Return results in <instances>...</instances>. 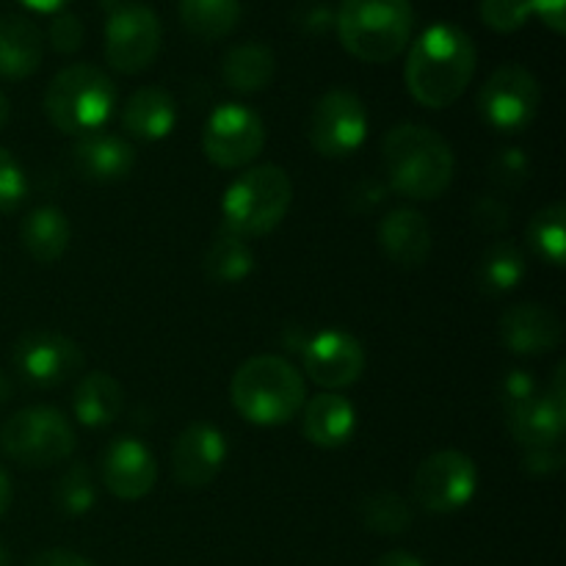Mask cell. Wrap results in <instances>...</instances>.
<instances>
[{
  "instance_id": "6",
  "label": "cell",
  "mask_w": 566,
  "mask_h": 566,
  "mask_svg": "<svg viewBox=\"0 0 566 566\" xmlns=\"http://www.w3.org/2000/svg\"><path fill=\"white\" fill-rule=\"evenodd\" d=\"M293 202V182L282 166L260 164L238 175L221 199L224 227L241 238H260L282 224Z\"/></svg>"
},
{
  "instance_id": "49",
  "label": "cell",
  "mask_w": 566,
  "mask_h": 566,
  "mask_svg": "<svg viewBox=\"0 0 566 566\" xmlns=\"http://www.w3.org/2000/svg\"><path fill=\"white\" fill-rule=\"evenodd\" d=\"M9 392H11V385H9V379H6V376L0 374V403H6V401H9Z\"/></svg>"
},
{
  "instance_id": "27",
  "label": "cell",
  "mask_w": 566,
  "mask_h": 566,
  "mask_svg": "<svg viewBox=\"0 0 566 566\" xmlns=\"http://www.w3.org/2000/svg\"><path fill=\"white\" fill-rule=\"evenodd\" d=\"M254 271V254L247 238L221 227L205 252V276L216 285H238Z\"/></svg>"
},
{
  "instance_id": "47",
  "label": "cell",
  "mask_w": 566,
  "mask_h": 566,
  "mask_svg": "<svg viewBox=\"0 0 566 566\" xmlns=\"http://www.w3.org/2000/svg\"><path fill=\"white\" fill-rule=\"evenodd\" d=\"M20 3L28 6V9L44 11V14H48V11H61L70 0H20Z\"/></svg>"
},
{
  "instance_id": "46",
  "label": "cell",
  "mask_w": 566,
  "mask_h": 566,
  "mask_svg": "<svg viewBox=\"0 0 566 566\" xmlns=\"http://www.w3.org/2000/svg\"><path fill=\"white\" fill-rule=\"evenodd\" d=\"M11 497H14V490H11V479L6 475V470H0V517L9 512Z\"/></svg>"
},
{
  "instance_id": "43",
  "label": "cell",
  "mask_w": 566,
  "mask_h": 566,
  "mask_svg": "<svg viewBox=\"0 0 566 566\" xmlns=\"http://www.w3.org/2000/svg\"><path fill=\"white\" fill-rule=\"evenodd\" d=\"M381 199H385V186L376 180H363L352 191L348 202H352V210H357V213H368V210H374Z\"/></svg>"
},
{
  "instance_id": "42",
  "label": "cell",
  "mask_w": 566,
  "mask_h": 566,
  "mask_svg": "<svg viewBox=\"0 0 566 566\" xmlns=\"http://www.w3.org/2000/svg\"><path fill=\"white\" fill-rule=\"evenodd\" d=\"M28 566H94V562L81 553L66 551V547H53V551H42L39 556H33Z\"/></svg>"
},
{
  "instance_id": "7",
  "label": "cell",
  "mask_w": 566,
  "mask_h": 566,
  "mask_svg": "<svg viewBox=\"0 0 566 566\" xmlns=\"http://www.w3.org/2000/svg\"><path fill=\"white\" fill-rule=\"evenodd\" d=\"M0 448L22 468H53L75 451V429L53 407H28L0 426Z\"/></svg>"
},
{
  "instance_id": "10",
  "label": "cell",
  "mask_w": 566,
  "mask_h": 566,
  "mask_svg": "<svg viewBox=\"0 0 566 566\" xmlns=\"http://www.w3.org/2000/svg\"><path fill=\"white\" fill-rule=\"evenodd\" d=\"M11 363L25 385L53 390L75 379L86 365V354L72 337L53 329L25 332L11 348Z\"/></svg>"
},
{
  "instance_id": "17",
  "label": "cell",
  "mask_w": 566,
  "mask_h": 566,
  "mask_svg": "<svg viewBox=\"0 0 566 566\" xmlns=\"http://www.w3.org/2000/svg\"><path fill=\"white\" fill-rule=\"evenodd\" d=\"M501 343L517 357H539L562 346L564 324L551 307L536 302H523L509 307L497 321Z\"/></svg>"
},
{
  "instance_id": "15",
  "label": "cell",
  "mask_w": 566,
  "mask_h": 566,
  "mask_svg": "<svg viewBox=\"0 0 566 566\" xmlns=\"http://www.w3.org/2000/svg\"><path fill=\"white\" fill-rule=\"evenodd\" d=\"M224 462L227 440L216 426L197 420L177 434L171 448V470L177 484L186 490H205L213 484Z\"/></svg>"
},
{
  "instance_id": "29",
  "label": "cell",
  "mask_w": 566,
  "mask_h": 566,
  "mask_svg": "<svg viewBox=\"0 0 566 566\" xmlns=\"http://www.w3.org/2000/svg\"><path fill=\"white\" fill-rule=\"evenodd\" d=\"M180 20L202 42L230 36L241 20V0H180Z\"/></svg>"
},
{
  "instance_id": "12",
  "label": "cell",
  "mask_w": 566,
  "mask_h": 566,
  "mask_svg": "<svg viewBox=\"0 0 566 566\" xmlns=\"http://www.w3.org/2000/svg\"><path fill=\"white\" fill-rule=\"evenodd\" d=\"M265 147V125L258 111L241 103H224L208 116L202 153L219 169H243Z\"/></svg>"
},
{
  "instance_id": "11",
  "label": "cell",
  "mask_w": 566,
  "mask_h": 566,
  "mask_svg": "<svg viewBox=\"0 0 566 566\" xmlns=\"http://www.w3.org/2000/svg\"><path fill=\"white\" fill-rule=\"evenodd\" d=\"M479 490V468L462 451H437L418 464L412 479L415 501L434 514H451L468 506Z\"/></svg>"
},
{
  "instance_id": "40",
  "label": "cell",
  "mask_w": 566,
  "mask_h": 566,
  "mask_svg": "<svg viewBox=\"0 0 566 566\" xmlns=\"http://www.w3.org/2000/svg\"><path fill=\"white\" fill-rule=\"evenodd\" d=\"M298 25L310 36H318V33H326L329 28H335V11L326 3H304L298 6Z\"/></svg>"
},
{
  "instance_id": "39",
  "label": "cell",
  "mask_w": 566,
  "mask_h": 566,
  "mask_svg": "<svg viewBox=\"0 0 566 566\" xmlns=\"http://www.w3.org/2000/svg\"><path fill=\"white\" fill-rule=\"evenodd\" d=\"M566 457L562 446H547V448H528L523 459V468L531 475H553L564 468Z\"/></svg>"
},
{
  "instance_id": "8",
  "label": "cell",
  "mask_w": 566,
  "mask_h": 566,
  "mask_svg": "<svg viewBox=\"0 0 566 566\" xmlns=\"http://www.w3.org/2000/svg\"><path fill=\"white\" fill-rule=\"evenodd\" d=\"M542 88L534 72L520 64L497 66L479 92V111L497 133H523L536 119Z\"/></svg>"
},
{
  "instance_id": "9",
  "label": "cell",
  "mask_w": 566,
  "mask_h": 566,
  "mask_svg": "<svg viewBox=\"0 0 566 566\" xmlns=\"http://www.w3.org/2000/svg\"><path fill=\"white\" fill-rule=\"evenodd\" d=\"M160 20L144 3H116L105 22V59L122 75H138L160 50Z\"/></svg>"
},
{
  "instance_id": "13",
  "label": "cell",
  "mask_w": 566,
  "mask_h": 566,
  "mask_svg": "<svg viewBox=\"0 0 566 566\" xmlns=\"http://www.w3.org/2000/svg\"><path fill=\"white\" fill-rule=\"evenodd\" d=\"M368 108L352 88H332L310 114V144L324 158H348L368 138Z\"/></svg>"
},
{
  "instance_id": "31",
  "label": "cell",
  "mask_w": 566,
  "mask_h": 566,
  "mask_svg": "<svg viewBox=\"0 0 566 566\" xmlns=\"http://www.w3.org/2000/svg\"><path fill=\"white\" fill-rule=\"evenodd\" d=\"M365 528L381 536H398L412 525V506L398 492H374L359 506Z\"/></svg>"
},
{
  "instance_id": "19",
  "label": "cell",
  "mask_w": 566,
  "mask_h": 566,
  "mask_svg": "<svg viewBox=\"0 0 566 566\" xmlns=\"http://www.w3.org/2000/svg\"><path fill=\"white\" fill-rule=\"evenodd\" d=\"M379 247L401 269H420L434 247L429 219L415 208L390 210L379 224Z\"/></svg>"
},
{
  "instance_id": "32",
  "label": "cell",
  "mask_w": 566,
  "mask_h": 566,
  "mask_svg": "<svg viewBox=\"0 0 566 566\" xmlns=\"http://www.w3.org/2000/svg\"><path fill=\"white\" fill-rule=\"evenodd\" d=\"M53 501L66 517H83V514L92 512L94 503H97V484H94L92 470L83 462L70 464L55 481Z\"/></svg>"
},
{
  "instance_id": "30",
  "label": "cell",
  "mask_w": 566,
  "mask_h": 566,
  "mask_svg": "<svg viewBox=\"0 0 566 566\" xmlns=\"http://www.w3.org/2000/svg\"><path fill=\"white\" fill-rule=\"evenodd\" d=\"M528 247L534 249L536 258L562 269L566 254V205L553 202L536 210L534 219L528 221Z\"/></svg>"
},
{
  "instance_id": "24",
  "label": "cell",
  "mask_w": 566,
  "mask_h": 566,
  "mask_svg": "<svg viewBox=\"0 0 566 566\" xmlns=\"http://www.w3.org/2000/svg\"><path fill=\"white\" fill-rule=\"evenodd\" d=\"M122 409H125V390L111 374L94 370L77 381L75 396H72V412L81 426L105 429L119 418Z\"/></svg>"
},
{
  "instance_id": "14",
  "label": "cell",
  "mask_w": 566,
  "mask_h": 566,
  "mask_svg": "<svg viewBox=\"0 0 566 566\" xmlns=\"http://www.w3.org/2000/svg\"><path fill=\"white\" fill-rule=\"evenodd\" d=\"M304 374L326 392L352 387L365 370V348L354 335L340 329H326L310 337L302 346Z\"/></svg>"
},
{
  "instance_id": "50",
  "label": "cell",
  "mask_w": 566,
  "mask_h": 566,
  "mask_svg": "<svg viewBox=\"0 0 566 566\" xmlns=\"http://www.w3.org/2000/svg\"><path fill=\"white\" fill-rule=\"evenodd\" d=\"M0 566H11L9 551H6V547H3V545H0Z\"/></svg>"
},
{
  "instance_id": "21",
  "label": "cell",
  "mask_w": 566,
  "mask_h": 566,
  "mask_svg": "<svg viewBox=\"0 0 566 566\" xmlns=\"http://www.w3.org/2000/svg\"><path fill=\"white\" fill-rule=\"evenodd\" d=\"M44 36L22 14L0 17V77L25 81L42 66Z\"/></svg>"
},
{
  "instance_id": "3",
  "label": "cell",
  "mask_w": 566,
  "mask_h": 566,
  "mask_svg": "<svg viewBox=\"0 0 566 566\" xmlns=\"http://www.w3.org/2000/svg\"><path fill=\"white\" fill-rule=\"evenodd\" d=\"M235 412L252 426H285L307 401L304 379L280 354L249 357L230 381Z\"/></svg>"
},
{
  "instance_id": "25",
  "label": "cell",
  "mask_w": 566,
  "mask_h": 566,
  "mask_svg": "<svg viewBox=\"0 0 566 566\" xmlns=\"http://www.w3.org/2000/svg\"><path fill=\"white\" fill-rule=\"evenodd\" d=\"M20 241L36 263H59L72 241L70 219L64 216V210L50 208V205L31 210L20 224Z\"/></svg>"
},
{
  "instance_id": "26",
  "label": "cell",
  "mask_w": 566,
  "mask_h": 566,
  "mask_svg": "<svg viewBox=\"0 0 566 566\" xmlns=\"http://www.w3.org/2000/svg\"><path fill=\"white\" fill-rule=\"evenodd\" d=\"M276 75V55L269 44L247 42L227 50L221 61V77L238 94H258L271 86Z\"/></svg>"
},
{
  "instance_id": "33",
  "label": "cell",
  "mask_w": 566,
  "mask_h": 566,
  "mask_svg": "<svg viewBox=\"0 0 566 566\" xmlns=\"http://www.w3.org/2000/svg\"><path fill=\"white\" fill-rule=\"evenodd\" d=\"M479 14L495 33H514L534 17L531 0H481Z\"/></svg>"
},
{
  "instance_id": "22",
  "label": "cell",
  "mask_w": 566,
  "mask_h": 566,
  "mask_svg": "<svg viewBox=\"0 0 566 566\" xmlns=\"http://www.w3.org/2000/svg\"><path fill=\"white\" fill-rule=\"evenodd\" d=\"M177 125V103L166 88L144 86L127 97L122 108V127L138 142H160Z\"/></svg>"
},
{
  "instance_id": "41",
  "label": "cell",
  "mask_w": 566,
  "mask_h": 566,
  "mask_svg": "<svg viewBox=\"0 0 566 566\" xmlns=\"http://www.w3.org/2000/svg\"><path fill=\"white\" fill-rule=\"evenodd\" d=\"M531 11H534L553 33L566 31V0H531Z\"/></svg>"
},
{
  "instance_id": "35",
  "label": "cell",
  "mask_w": 566,
  "mask_h": 566,
  "mask_svg": "<svg viewBox=\"0 0 566 566\" xmlns=\"http://www.w3.org/2000/svg\"><path fill=\"white\" fill-rule=\"evenodd\" d=\"M528 175H531V160L523 149H514V147L501 149L490 164L492 182H497L501 188H509V191L525 186Z\"/></svg>"
},
{
  "instance_id": "1",
  "label": "cell",
  "mask_w": 566,
  "mask_h": 566,
  "mask_svg": "<svg viewBox=\"0 0 566 566\" xmlns=\"http://www.w3.org/2000/svg\"><path fill=\"white\" fill-rule=\"evenodd\" d=\"M479 53L464 28L451 22L429 25L412 42L403 66L407 92L423 108L442 111L468 92Z\"/></svg>"
},
{
  "instance_id": "23",
  "label": "cell",
  "mask_w": 566,
  "mask_h": 566,
  "mask_svg": "<svg viewBox=\"0 0 566 566\" xmlns=\"http://www.w3.org/2000/svg\"><path fill=\"white\" fill-rule=\"evenodd\" d=\"M509 434L528 451V448L562 446L566 431V409L553 403L547 396L531 398L523 407L506 412Z\"/></svg>"
},
{
  "instance_id": "4",
  "label": "cell",
  "mask_w": 566,
  "mask_h": 566,
  "mask_svg": "<svg viewBox=\"0 0 566 566\" xmlns=\"http://www.w3.org/2000/svg\"><path fill=\"white\" fill-rule=\"evenodd\" d=\"M415 9L409 0H343L335 11L340 44L359 61L387 64L409 48Z\"/></svg>"
},
{
  "instance_id": "45",
  "label": "cell",
  "mask_w": 566,
  "mask_h": 566,
  "mask_svg": "<svg viewBox=\"0 0 566 566\" xmlns=\"http://www.w3.org/2000/svg\"><path fill=\"white\" fill-rule=\"evenodd\" d=\"M374 566H423V562L407 551H390L385 553V556H381Z\"/></svg>"
},
{
  "instance_id": "28",
  "label": "cell",
  "mask_w": 566,
  "mask_h": 566,
  "mask_svg": "<svg viewBox=\"0 0 566 566\" xmlns=\"http://www.w3.org/2000/svg\"><path fill=\"white\" fill-rule=\"evenodd\" d=\"M525 276V254L514 241H495L475 269V282L484 296H503L514 291Z\"/></svg>"
},
{
  "instance_id": "5",
  "label": "cell",
  "mask_w": 566,
  "mask_h": 566,
  "mask_svg": "<svg viewBox=\"0 0 566 566\" xmlns=\"http://www.w3.org/2000/svg\"><path fill=\"white\" fill-rule=\"evenodd\" d=\"M116 108V86L94 64H72L50 81L44 92V114L55 130L66 136L97 133Z\"/></svg>"
},
{
  "instance_id": "2",
  "label": "cell",
  "mask_w": 566,
  "mask_h": 566,
  "mask_svg": "<svg viewBox=\"0 0 566 566\" xmlns=\"http://www.w3.org/2000/svg\"><path fill=\"white\" fill-rule=\"evenodd\" d=\"M387 186L415 202H429L451 188L457 160L446 138L426 125L392 127L381 142Z\"/></svg>"
},
{
  "instance_id": "36",
  "label": "cell",
  "mask_w": 566,
  "mask_h": 566,
  "mask_svg": "<svg viewBox=\"0 0 566 566\" xmlns=\"http://www.w3.org/2000/svg\"><path fill=\"white\" fill-rule=\"evenodd\" d=\"M48 39L53 50H59L61 55H72L83 44V22L75 14H70V11H59L53 22H50Z\"/></svg>"
},
{
  "instance_id": "48",
  "label": "cell",
  "mask_w": 566,
  "mask_h": 566,
  "mask_svg": "<svg viewBox=\"0 0 566 566\" xmlns=\"http://www.w3.org/2000/svg\"><path fill=\"white\" fill-rule=\"evenodd\" d=\"M9 114H11L9 97H6V94L0 92V130H3V127H6V122H9Z\"/></svg>"
},
{
  "instance_id": "37",
  "label": "cell",
  "mask_w": 566,
  "mask_h": 566,
  "mask_svg": "<svg viewBox=\"0 0 566 566\" xmlns=\"http://www.w3.org/2000/svg\"><path fill=\"white\" fill-rule=\"evenodd\" d=\"M536 396H539V390H536V381L528 370L514 368L503 376V381H501L503 412H512V409L523 407V403H528L531 398H536Z\"/></svg>"
},
{
  "instance_id": "44",
  "label": "cell",
  "mask_w": 566,
  "mask_h": 566,
  "mask_svg": "<svg viewBox=\"0 0 566 566\" xmlns=\"http://www.w3.org/2000/svg\"><path fill=\"white\" fill-rule=\"evenodd\" d=\"M553 403L566 409V363H558L556 370H553V381L545 392Z\"/></svg>"
},
{
  "instance_id": "20",
  "label": "cell",
  "mask_w": 566,
  "mask_h": 566,
  "mask_svg": "<svg viewBox=\"0 0 566 566\" xmlns=\"http://www.w3.org/2000/svg\"><path fill=\"white\" fill-rule=\"evenodd\" d=\"M302 409V434L315 448L335 451L354 437L357 412H354V403L340 392H321L304 401Z\"/></svg>"
},
{
  "instance_id": "16",
  "label": "cell",
  "mask_w": 566,
  "mask_h": 566,
  "mask_svg": "<svg viewBox=\"0 0 566 566\" xmlns=\"http://www.w3.org/2000/svg\"><path fill=\"white\" fill-rule=\"evenodd\" d=\"M99 475L105 490L119 501H142L155 490L158 462L153 451L136 437H116L99 459Z\"/></svg>"
},
{
  "instance_id": "34",
  "label": "cell",
  "mask_w": 566,
  "mask_h": 566,
  "mask_svg": "<svg viewBox=\"0 0 566 566\" xmlns=\"http://www.w3.org/2000/svg\"><path fill=\"white\" fill-rule=\"evenodd\" d=\"M28 197V177L22 171L20 160L0 147V216H9L25 202Z\"/></svg>"
},
{
  "instance_id": "18",
  "label": "cell",
  "mask_w": 566,
  "mask_h": 566,
  "mask_svg": "<svg viewBox=\"0 0 566 566\" xmlns=\"http://www.w3.org/2000/svg\"><path fill=\"white\" fill-rule=\"evenodd\" d=\"M72 166L83 180L111 186L130 175L136 166V149L122 136H111L103 130L86 133L72 144Z\"/></svg>"
},
{
  "instance_id": "38",
  "label": "cell",
  "mask_w": 566,
  "mask_h": 566,
  "mask_svg": "<svg viewBox=\"0 0 566 566\" xmlns=\"http://www.w3.org/2000/svg\"><path fill=\"white\" fill-rule=\"evenodd\" d=\"M509 205L503 202L501 197H495V193H486V197H481L479 202H475L473 208V221L479 230L484 232H503L509 227Z\"/></svg>"
}]
</instances>
